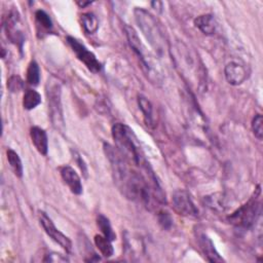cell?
Listing matches in <instances>:
<instances>
[{
  "mask_svg": "<svg viewBox=\"0 0 263 263\" xmlns=\"http://www.w3.org/2000/svg\"><path fill=\"white\" fill-rule=\"evenodd\" d=\"M103 149L110 162L114 183L118 190L130 200L141 202L146 206L151 205V200L155 199V196L146 177L134 171L117 149L110 144L104 143Z\"/></svg>",
  "mask_w": 263,
  "mask_h": 263,
  "instance_id": "cell-1",
  "label": "cell"
},
{
  "mask_svg": "<svg viewBox=\"0 0 263 263\" xmlns=\"http://www.w3.org/2000/svg\"><path fill=\"white\" fill-rule=\"evenodd\" d=\"M112 138L119 154L130 164L140 168L141 174L150 182L157 181L138 138L127 125L117 122L112 126Z\"/></svg>",
  "mask_w": 263,
  "mask_h": 263,
  "instance_id": "cell-2",
  "label": "cell"
},
{
  "mask_svg": "<svg viewBox=\"0 0 263 263\" xmlns=\"http://www.w3.org/2000/svg\"><path fill=\"white\" fill-rule=\"evenodd\" d=\"M134 14L138 27L155 52L159 57L167 53L171 54V46L167 36L157 18H155V16L149 11L141 7H137L134 10Z\"/></svg>",
  "mask_w": 263,
  "mask_h": 263,
  "instance_id": "cell-3",
  "label": "cell"
},
{
  "mask_svg": "<svg viewBox=\"0 0 263 263\" xmlns=\"http://www.w3.org/2000/svg\"><path fill=\"white\" fill-rule=\"evenodd\" d=\"M124 31H125V35H126V39L129 44V47L138 57L144 74L152 84L156 86H160L162 84L163 77L159 69V65L157 64V61L154 59L155 57L150 51L147 50V48L142 43L136 30L133 27L125 26Z\"/></svg>",
  "mask_w": 263,
  "mask_h": 263,
  "instance_id": "cell-4",
  "label": "cell"
},
{
  "mask_svg": "<svg viewBox=\"0 0 263 263\" xmlns=\"http://www.w3.org/2000/svg\"><path fill=\"white\" fill-rule=\"evenodd\" d=\"M45 92L50 121L55 129L64 132L65 119L62 107V84L57 77H48L45 85Z\"/></svg>",
  "mask_w": 263,
  "mask_h": 263,
  "instance_id": "cell-5",
  "label": "cell"
},
{
  "mask_svg": "<svg viewBox=\"0 0 263 263\" xmlns=\"http://www.w3.org/2000/svg\"><path fill=\"white\" fill-rule=\"evenodd\" d=\"M259 193L260 190L258 187L257 193H254V195L245 204L239 206L235 212L227 217L228 222L233 226L242 229L252 227L260 213V202L258 200Z\"/></svg>",
  "mask_w": 263,
  "mask_h": 263,
  "instance_id": "cell-6",
  "label": "cell"
},
{
  "mask_svg": "<svg viewBox=\"0 0 263 263\" xmlns=\"http://www.w3.org/2000/svg\"><path fill=\"white\" fill-rule=\"evenodd\" d=\"M3 28L5 30L7 38L16 45L20 50H23V44L25 42V36L23 33V30L21 29V15L14 7L9 10L8 14L6 15Z\"/></svg>",
  "mask_w": 263,
  "mask_h": 263,
  "instance_id": "cell-7",
  "label": "cell"
},
{
  "mask_svg": "<svg viewBox=\"0 0 263 263\" xmlns=\"http://www.w3.org/2000/svg\"><path fill=\"white\" fill-rule=\"evenodd\" d=\"M67 42L69 46L72 48L73 52L76 54L77 59L84 64V66L92 73H99L102 70V64L99 62L97 57L88 50L83 43H81L78 39L68 36Z\"/></svg>",
  "mask_w": 263,
  "mask_h": 263,
  "instance_id": "cell-8",
  "label": "cell"
},
{
  "mask_svg": "<svg viewBox=\"0 0 263 263\" xmlns=\"http://www.w3.org/2000/svg\"><path fill=\"white\" fill-rule=\"evenodd\" d=\"M174 211L183 217H197L198 210L195 206L190 193L185 189H178L172 195Z\"/></svg>",
  "mask_w": 263,
  "mask_h": 263,
  "instance_id": "cell-9",
  "label": "cell"
},
{
  "mask_svg": "<svg viewBox=\"0 0 263 263\" xmlns=\"http://www.w3.org/2000/svg\"><path fill=\"white\" fill-rule=\"evenodd\" d=\"M39 222L45 231V233L61 248H63L67 253H70L72 250V241L71 239L66 236L63 232H61L55 225L53 224L52 220L44 213L39 212Z\"/></svg>",
  "mask_w": 263,
  "mask_h": 263,
  "instance_id": "cell-10",
  "label": "cell"
},
{
  "mask_svg": "<svg viewBox=\"0 0 263 263\" xmlns=\"http://www.w3.org/2000/svg\"><path fill=\"white\" fill-rule=\"evenodd\" d=\"M224 75L229 84L239 85L248 79L249 70L237 62H230L225 66Z\"/></svg>",
  "mask_w": 263,
  "mask_h": 263,
  "instance_id": "cell-11",
  "label": "cell"
},
{
  "mask_svg": "<svg viewBox=\"0 0 263 263\" xmlns=\"http://www.w3.org/2000/svg\"><path fill=\"white\" fill-rule=\"evenodd\" d=\"M61 177L65 184L69 187L70 191L76 195H80L83 191L81 179L75 170L69 165H64L60 168Z\"/></svg>",
  "mask_w": 263,
  "mask_h": 263,
  "instance_id": "cell-12",
  "label": "cell"
},
{
  "mask_svg": "<svg viewBox=\"0 0 263 263\" xmlns=\"http://www.w3.org/2000/svg\"><path fill=\"white\" fill-rule=\"evenodd\" d=\"M198 245H199V248H200L202 254L204 255V257L206 258L208 261L213 262V263L224 262V259L219 255V253L215 249L213 241L209 238L208 235H205L203 233L200 234L198 237Z\"/></svg>",
  "mask_w": 263,
  "mask_h": 263,
  "instance_id": "cell-13",
  "label": "cell"
},
{
  "mask_svg": "<svg viewBox=\"0 0 263 263\" xmlns=\"http://www.w3.org/2000/svg\"><path fill=\"white\" fill-rule=\"evenodd\" d=\"M30 137L36 150L40 154L46 155L48 150V139L46 132L39 126H33L30 129Z\"/></svg>",
  "mask_w": 263,
  "mask_h": 263,
  "instance_id": "cell-14",
  "label": "cell"
},
{
  "mask_svg": "<svg viewBox=\"0 0 263 263\" xmlns=\"http://www.w3.org/2000/svg\"><path fill=\"white\" fill-rule=\"evenodd\" d=\"M194 25L196 28L199 29L200 32H202L204 35H214L217 30V23L214 17V15L206 13L197 16L194 20Z\"/></svg>",
  "mask_w": 263,
  "mask_h": 263,
  "instance_id": "cell-15",
  "label": "cell"
},
{
  "mask_svg": "<svg viewBox=\"0 0 263 263\" xmlns=\"http://www.w3.org/2000/svg\"><path fill=\"white\" fill-rule=\"evenodd\" d=\"M138 105L143 113L145 124L148 127L153 128L155 123H154V117H153V107L151 102L146 97L140 95L138 97Z\"/></svg>",
  "mask_w": 263,
  "mask_h": 263,
  "instance_id": "cell-16",
  "label": "cell"
},
{
  "mask_svg": "<svg viewBox=\"0 0 263 263\" xmlns=\"http://www.w3.org/2000/svg\"><path fill=\"white\" fill-rule=\"evenodd\" d=\"M80 22L83 30L87 34H95L99 29V21L92 12L82 13L80 16Z\"/></svg>",
  "mask_w": 263,
  "mask_h": 263,
  "instance_id": "cell-17",
  "label": "cell"
},
{
  "mask_svg": "<svg viewBox=\"0 0 263 263\" xmlns=\"http://www.w3.org/2000/svg\"><path fill=\"white\" fill-rule=\"evenodd\" d=\"M95 245L99 249L100 253L106 258L111 257L114 253L111 240L109 238H107L106 236H104V235L97 234L95 236Z\"/></svg>",
  "mask_w": 263,
  "mask_h": 263,
  "instance_id": "cell-18",
  "label": "cell"
},
{
  "mask_svg": "<svg viewBox=\"0 0 263 263\" xmlns=\"http://www.w3.org/2000/svg\"><path fill=\"white\" fill-rule=\"evenodd\" d=\"M41 103V96L35 89H27L23 98V106L26 110H33Z\"/></svg>",
  "mask_w": 263,
  "mask_h": 263,
  "instance_id": "cell-19",
  "label": "cell"
},
{
  "mask_svg": "<svg viewBox=\"0 0 263 263\" xmlns=\"http://www.w3.org/2000/svg\"><path fill=\"white\" fill-rule=\"evenodd\" d=\"M6 156H7V160H8V163L12 170V172L14 173V175L18 178H22L23 176V163H22V160L18 156V154L13 151L12 149H8L6 151Z\"/></svg>",
  "mask_w": 263,
  "mask_h": 263,
  "instance_id": "cell-20",
  "label": "cell"
},
{
  "mask_svg": "<svg viewBox=\"0 0 263 263\" xmlns=\"http://www.w3.org/2000/svg\"><path fill=\"white\" fill-rule=\"evenodd\" d=\"M97 225L100 228L103 235L106 236L107 238H109L111 241L116 238V234L114 233V231L111 227L110 221L106 216H104L102 214H99L98 217H97Z\"/></svg>",
  "mask_w": 263,
  "mask_h": 263,
  "instance_id": "cell-21",
  "label": "cell"
},
{
  "mask_svg": "<svg viewBox=\"0 0 263 263\" xmlns=\"http://www.w3.org/2000/svg\"><path fill=\"white\" fill-rule=\"evenodd\" d=\"M35 20L37 24V28H41V32L43 31H50L52 29V22L49 17V15L44 10H37L35 12Z\"/></svg>",
  "mask_w": 263,
  "mask_h": 263,
  "instance_id": "cell-22",
  "label": "cell"
},
{
  "mask_svg": "<svg viewBox=\"0 0 263 263\" xmlns=\"http://www.w3.org/2000/svg\"><path fill=\"white\" fill-rule=\"evenodd\" d=\"M40 81V70L39 66L35 61H32L27 69V82L31 85H38Z\"/></svg>",
  "mask_w": 263,
  "mask_h": 263,
  "instance_id": "cell-23",
  "label": "cell"
},
{
  "mask_svg": "<svg viewBox=\"0 0 263 263\" xmlns=\"http://www.w3.org/2000/svg\"><path fill=\"white\" fill-rule=\"evenodd\" d=\"M252 130L258 140H262V138H263V118H262L261 114H257L253 118Z\"/></svg>",
  "mask_w": 263,
  "mask_h": 263,
  "instance_id": "cell-24",
  "label": "cell"
},
{
  "mask_svg": "<svg viewBox=\"0 0 263 263\" xmlns=\"http://www.w3.org/2000/svg\"><path fill=\"white\" fill-rule=\"evenodd\" d=\"M24 87V81L20 76L13 75L7 79V88L11 92H17Z\"/></svg>",
  "mask_w": 263,
  "mask_h": 263,
  "instance_id": "cell-25",
  "label": "cell"
},
{
  "mask_svg": "<svg viewBox=\"0 0 263 263\" xmlns=\"http://www.w3.org/2000/svg\"><path fill=\"white\" fill-rule=\"evenodd\" d=\"M158 223L161 225L163 229H170L173 225L172 216L166 211H159L157 214Z\"/></svg>",
  "mask_w": 263,
  "mask_h": 263,
  "instance_id": "cell-26",
  "label": "cell"
},
{
  "mask_svg": "<svg viewBox=\"0 0 263 263\" xmlns=\"http://www.w3.org/2000/svg\"><path fill=\"white\" fill-rule=\"evenodd\" d=\"M44 256H45L44 259H42V261H44V262H66V261H68V259L65 256H63L59 253L52 252V253H48Z\"/></svg>",
  "mask_w": 263,
  "mask_h": 263,
  "instance_id": "cell-27",
  "label": "cell"
},
{
  "mask_svg": "<svg viewBox=\"0 0 263 263\" xmlns=\"http://www.w3.org/2000/svg\"><path fill=\"white\" fill-rule=\"evenodd\" d=\"M74 157H75V159H76V162L78 163V166L80 167V170H81V172L85 175V176H87V170H86V164H85V162L83 161V159H82V157H80V155L77 153V152H74Z\"/></svg>",
  "mask_w": 263,
  "mask_h": 263,
  "instance_id": "cell-28",
  "label": "cell"
},
{
  "mask_svg": "<svg viewBox=\"0 0 263 263\" xmlns=\"http://www.w3.org/2000/svg\"><path fill=\"white\" fill-rule=\"evenodd\" d=\"M151 5L153 6V8H154V9L160 10L162 3H161V2H159V1H154V2H151Z\"/></svg>",
  "mask_w": 263,
  "mask_h": 263,
  "instance_id": "cell-29",
  "label": "cell"
},
{
  "mask_svg": "<svg viewBox=\"0 0 263 263\" xmlns=\"http://www.w3.org/2000/svg\"><path fill=\"white\" fill-rule=\"evenodd\" d=\"M77 4L80 6V7H85V6H87V5H90L91 4V2L90 1H86V2H84V1H82V2H77Z\"/></svg>",
  "mask_w": 263,
  "mask_h": 263,
  "instance_id": "cell-30",
  "label": "cell"
}]
</instances>
